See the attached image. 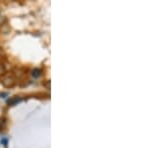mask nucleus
<instances>
[{"label": "nucleus", "instance_id": "obj_1", "mask_svg": "<svg viewBox=\"0 0 150 148\" xmlns=\"http://www.w3.org/2000/svg\"><path fill=\"white\" fill-rule=\"evenodd\" d=\"M2 84L5 87H11L15 84V79L11 75H6L3 78V80H2Z\"/></svg>", "mask_w": 150, "mask_h": 148}, {"label": "nucleus", "instance_id": "obj_2", "mask_svg": "<svg viewBox=\"0 0 150 148\" xmlns=\"http://www.w3.org/2000/svg\"><path fill=\"white\" fill-rule=\"evenodd\" d=\"M21 100H22V99L19 98V97H14V98H12L11 100L8 101V104H9V105H11V106L12 105H16V104L20 102Z\"/></svg>", "mask_w": 150, "mask_h": 148}, {"label": "nucleus", "instance_id": "obj_3", "mask_svg": "<svg viewBox=\"0 0 150 148\" xmlns=\"http://www.w3.org/2000/svg\"><path fill=\"white\" fill-rule=\"evenodd\" d=\"M40 70L39 69H34V70H33V73H32V75H33V76H34V77H39L40 76Z\"/></svg>", "mask_w": 150, "mask_h": 148}, {"label": "nucleus", "instance_id": "obj_4", "mask_svg": "<svg viewBox=\"0 0 150 148\" xmlns=\"http://www.w3.org/2000/svg\"><path fill=\"white\" fill-rule=\"evenodd\" d=\"M2 144H4V145H5V146H6V145H7V139H6V138H4V139H2Z\"/></svg>", "mask_w": 150, "mask_h": 148}]
</instances>
